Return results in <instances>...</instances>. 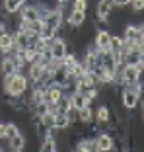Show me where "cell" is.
I'll list each match as a JSON object with an SVG mask.
<instances>
[{
  "mask_svg": "<svg viewBox=\"0 0 144 152\" xmlns=\"http://www.w3.org/2000/svg\"><path fill=\"white\" fill-rule=\"evenodd\" d=\"M70 10H80V12H88V0H70Z\"/></svg>",
  "mask_w": 144,
  "mask_h": 152,
  "instance_id": "9a60e30c",
  "label": "cell"
},
{
  "mask_svg": "<svg viewBox=\"0 0 144 152\" xmlns=\"http://www.w3.org/2000/svg\"><path fill=\"white\" fill-rule=\"evenodd\" d=\"M8 142H10V152H23L27 139H25V134H23V133H18L16 137L8 139Z\"/></svg>",
  "mask_w": 144,
  "mask_h": 152,
  "instance_id": "30bf717a",
  "label": "cell"
},
{
  "mask_svg": "<svg viewBox=\"0 0 144 152\" xmlns=\"http://www.w3.org/2000/svg\"><path fill=\"white\" fill-rule=\"evenodd\" d=\"M0 72H2V76H10L14 72H20L16 63H14L12 55H4V57L0 58Z\"/></svg>",
  "mask_w": 144,
  "mask_h": 152,
  "instance_id": "8992f818",
  "label": "cell"
},
{
  "mask_svg": "<svg viewBox=\"0 0 144 152\" xmlns=\"http://www.w3.org/2000/svg\"><path fill=\"white\" fill-rule=\"evenodd\" d=\"M92 43L95 45L97 51H107L109 45H111V31L109 29H95Z\"/></svg>",
  "mask_w": 144,
  "mask_h": 152,
  "instance_id": "7a4b0ae2",
  "label": "cell"
},
{
  "mask_svg": "<svg viewBox=\"0 0 144 152\" xmlns=\"http://www.w3.org/2000/svg\"><path fill=\"white\" fill-rule=\"evenodd\" d=\"M113 4L109 0H97L95 2V22H101V20H107L111 16Z\"/></svg>",
  "mask_w": 144,
  "mask_h": 152,
  "instance_id": "3957f363",
  "label": "cell"
},
{
  "mask_svg": "<svg viewBox=\"0 0 144 152\" xmlns=\"http://www.w3.org/2000/svg\"><path fill=\"white\" fill-rule=\"evenodd\" d=\"M95 142H97V150L99 152H109L113 148V137L103 131V133H97L95 134Z\"/></svg>",
  "mask_w": 144,
  "mask_h": 152,
  "instance_id": "277c9868",
  "label": "cell"
},
{
  "mask_svg": "<svg viewBox=\"0 0 144 152\" xmlns=\"http://www.w3.org/2000/svg\"><path fill=\"white\" fill-rule=\"evenodd\" d=\"M20 16H22V20L23 22H33V20H37V18H41L39 16V8H37V4L33 2V4H25L23 8H20Z\"/></svg>",
  "mask_w": 144,
  "mask_h": 152,
  "instance_id": "5b68a950",
  "label": "cell"
},
{
  "mask_svg": "<svg viewBox=\"0 0 144 152\" xmlns=\"http://www.w3.org/2000/svg\"><path fill=\"white\" fill-rule=\"evenodd\" d=\"M25 4H27V0H2L0 8L4 10L6 14H18L20 8H23Z\"/></svg>",
  "mask_w": 144,
  "mask_h": 152,
  "instance_id": "9c48e42d",
  "label": "cell"
},
{
  "mask_svg": "<svg viewBox=\"0 0 144 152\" xmlns=\"http://www.w3.org/2000/svg\"><path fill=\"white\" fill-rule=\"evenodd\" d=\"M6 29H4V22H2V20H0V35H2V33H4Z\"/></svg>",
  "mask_w": 144,
  "mask_h": 152,
  "instance_id": "e0dca14e",
  "label": "cell"
},
{
  "mask_svg": "<svg viewBox=\"0 0 144 152\" xmlns=\"http://www.w3.org/2000/svg\"><path fill=\"white\" fill-rule=\"evenodd\" d=\"M25 92H29V80L23 72H14L4 76V94L10 98H22Z\"/></svg>",
  "mask_w": 144,
  "mask_h": 152,
  "instance_id": "6da1fadb",
  "label": "cell"
},
{
  "mask_svg": "<svg viewBox=\"0 0 144 152\" xmlns=\"http://www.w3.org/2000/svg\"><path fill=\"white\" fill-rule=\"evenodd\" d=\"M51 152H59V150H57V148H55V150H51Z\"/></svg>",
  "mask_w": 144,
  "mask_h": 152,
  "instance_id": "ac0fdd59",
  "label": "cell"
},
{
  "mask_svg": "<svg viewBox=\"0 0 144 152\" xmlns=\"http://www.w3.org/2000/svg\"><path fill=\"white\" fill-rule=\"evenodd\" d=\"M66 117H68V121H70V125H74V123H78V109L76 107H68L66 109Z\"/></svg>",
  "mask_w": 144,
  "mask_h": 152,
  "instance_id": "2e32d148",
  "label": "cell"
},
{
  "mask_svg": "<svg viewBox=\"0 0 144 152\" xmlns=\"http://www.w3.org/2000/svg\"><path fill=\"white\" fill-rule=\"evenodd\" d=\"M78 123H82V125H94V107L86 105V107L78 109Z\"/></svg>",
  "mask_w": 144,
  "mask_h": 152,
  "instance_id": "8fae6325",
  "label": "cell"
},
{
  "mask_svg": "<svg viewBox=\"0 0 144 152\" xmlns=\"http://www.w3.org/2000/svg\"><path fill=\"white\" fill-rule=\"evenodd\" d=\"M127 6H129V10L135 14H140L144 10V0H129L127 2Z\"/></svg>",
  "mask_w": 144,
  "mask_h": 152,
  "instance_id": "5bb4252c",
  "label": "cell"
},
{
  "mask_svg": "<svg viewBox=\"0 0 144 152\" xmlns=\"http://www.w3.org/2000/svg\"><path fill=\"white\" fill-rule=\"evenodd\" d=\"M57 148V139L51 137V134H45L39 139V152H51Z\"/></svg>",
  "mask_w": 144,
  "mask_h": 152,
  "instance_id": "7c38bea8",
  "label": "cell"
},
{
  "mask_svg": "<svg viewBox=\"0 0 144 152\" xmlns=\"http://www.w3.org/2000/svg\"><path fill=\"white\" fill-rule=\"evenodd\" d=\"M86 23V12H80V10H70V14H68V18H66V26L70 27H80Z\"/></svg>",
  "mask_w": 144,
  "mask_h": 152,
  "instance_id": "ba28073f",
  "label": "cell"
},
{
  "mask_svg": "<svg viewBox=\"0 0 144 152\" xmlns=\"http://www.w3.org/2000/svg\"><path fill=\"white\" fill-rule=\"evenodd\" d=\"M70 105L76 107V109H82V107H86V105H90V98H88V94H84V92L74 90L70 94Z\"/></svg>",
  "mask_w": 144,
  "mask_h": 152,
  "instance_id": "52a82bcc",
  "label": "cell"
},
{
  "mask_svg": "<svg viewBox=\"0 0 144 152\" xmlns=\"http://www.w3.org/2000/svg\"><path fill=\"white\" fill-rule=\"evenodd\" d=\"M0 152H4V150H2V148H0Z\"/></svg>",
  "mask_w": 144,
  "mask_h": 152,
  "instance_id": "d6986e66",
  "label": "cell"
},
{
  "mask_svg": "<svg viewBox=\"0 0 144 152\" xmlns=\"http://www.w3.org/2000/svg\"><path fill=\"white\" fill-rule=\"evenodd\" d=\"M53 127H55L57 131H68V127H70V121H68L66 113H55Z\"/></svg>",
  "mask_w": 144,
  "mask_h": 152,
  "instance_id": "4fadbf2b",
  "label": "cell"
}]
</instances>
